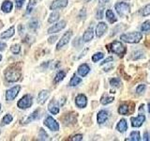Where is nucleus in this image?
<instances>
[{"instance_id":"40","label":"nucleus","mask_w":150,"mask_h":141,"mask_svg":"<svg viewBox=\"0 0 150 141\" xmlns=\"http://www.w3.org/2000/svg\"><path fill=\"white\" fill-rule=\"evenodd\" d=\"M103 56H104L103 53H96L95 55L92 56V61H93V62H98V60H100V59L103 58Z\"/></svg>"},{"instance_id":"37","label":"nucleus","mask_w":150,"mask_h":141,"mask_svg":"<svg viewBox=\"0 0 150 141\" xmlns=\"http://www.w3.org/2000/svg\"><path fill=\"white\" fill-rule=\"evenodd\" d=\"M141 30L143 32H149L150 31V21H145L142 26H141Z\"/></svg>"},{"instance_id":"36","label":"nucleus","mask_w":150,"mask_h":141,"mask_svg":"<svg viewBox=\"0 0 150 141\" xmlns=\"http://www.w3.org/2000/svg\"><path fill=\"white\" fill-rule=\"evenodd\" d=\"M11 52L14 55H18L21 52V46L19 44H13L11 47Z\"/></svg>"},{"instance_id":"22","label":"nucleus","mask_w":150,"mask_h":141,"mask_svg":"<svg viewBox=\"0 0 150 141\" xmlns=\"http://www.w3.org/2000/svg\"><path fill=\"white\" fill-rule=\"evenodd\" d=\"M89 72H90V68H89V66L87 64L83 63V64L79 66V68H78V73L81 75V76H83V77L86 76L87 73Z\"/></svg>"},{"instance_id":"35","label":"nucleus","mask_w":150,"mask_h":141,"mask_svg":"<svg viewBox=\"0 0 150 141\" xmlns=\"http://www.w3.org/2000/svg\"><path fill=\"white\" fill-rule=\"evenodd\" d=\"M49 137V135H47V133L45 132V130L43 129H40V133H39V139L40 140H47Z\"/></svg>"},{"instance_id":"7","label":"nucleus","mask_w":150,"mask_h":141,"mask_svg":"<svg viewBox=\"0 0 150 141\" xmlns=\"http://www.w3.org/2000/svg\"><path fill=\"white\" fill-rule=\"evenodd\" d=\"M44 125L48 127V128L51 131L56 132V131L59 130V124H58V122L56 121L53 117H51V116H48L44 120Z\"/></svg>"},{"instance_id":"46","label":"nucleus","mask_w":150,"mask_h":141,"mask_svg":"<svg viewBox=\"0 0 150 141\" xmlns=\"http://www.w3.org/2000/svg\"><path fill=\"white\" fill-rule=\"evenodd\" d=\"M114 60V58H112V56H109V58H107L103 62H101V65H104V64H107V63H109L111 62V61Z\"/></svg>"},{"instance_id":"20","label":"nucleus","mask_w":150,"mask_h":141,"mask_svg":"<svg viewBox=\"0 0 150 141\" xmlns=\"http://www.w3.org/2000/svg\"><path fill=\"white\" fill-rule=\"evenodd\" d=\"M108 117H109V114H108V112L106 110H100L98 113V117H97L98 122L100 124L104 123V122L107 120Z\"/></svg>"},{"instance_id":"26","label":"nucleus","mask_w":150,"mask_h":141,"mask_svg":"<svg viewBox=\"0 0 150 141\" xmlns=\"http://www.w3.org/2000/svg\"><path fill=\"white\" fill-rule=\"evenodd\" d=\"M106 18H107V20L109 21L111 24H114V23L116 22V18L115 16L114 12H112L111 9H107V11H106Z\"/></svg>"},{"instance_id":"51","label":"nucleus","mask_w":150,"mask_h":141,"mask_svg":"<svg viewBox=\"0 0 150 141\" xmlns=\"http://www.w3.org/2000/svg\"><path fill=\"white\" fill-rule=\"evenodd\" d=\"M109 0H100V3H106V2H108Z\"/></svg>"},{"instance_id":"31","label":"nucleus","mask_w":150,"mask_h":141,"mask_svg":"<svg viewBox=\"0 0 150 141\" xmlns=\"http://www.w3.org/2000/svg\"><path fill=\"white\" fill-rule=\"evenodd\" d=\"M28 27H29V29L33 31L37 30L38 27H39V21L36 20V19H33V20H31L29 24H28Z\"/></svg>"},{"instance_id":"1","label":"nucleus","mask_w":150,"mask_h":141,"mask_svg":"<svg viewBox=\"0 0 150 141\" xmlns=\"http://www.w3.org/2000/svg\"><path fill=\"white\" fill-rule=\"evenodd\" d=\"M21 70L20 69H16L15 67H9L5 72V78L8 82H17L21 78Z\"/></svg>"},{"instance_id":"38","label":"nucleus","mask_w":150,"mask_h":141,"mask_svg":"<svg viewBox=\"0 0 150 141\" xmlns=\"http://www.w3.org/2000/svg\"><path fill=\"white\" fill-rule=\"evenodd\" d=\"M141 14H142L143 16L150 15V4L146 5V6L144 7L142 9H141Z\"/></svg>"},{"instance_id":"54","label":"nucleus","mask_w":150,"mask_h":141,"mask_svg":"<svg viewBox=\"0 0 150 141\" xmlns=\"http://www.w3.org/2000/svg\"><path fill=\"white\" fill-rule=\"evenodd\" d=\"M1 107H2V106H1V105H0V111H1Z\"/></svg>"},{"instance_id":"13","label":"nucleus","mask_w":150,"mask_h":141,"mask_svg":"<svg viewBox=\"0 0 150 141\" xmlns=\"http://www.w3.org/2000/svg\"><path fill=\"white\" fill-rule=\"evenodd\" d=\"M131 120V125H132L133 127H140V126H142L143 123L144 122L145 120V116L144 115H138L137 117H135V118H131L130 119Z\"/></svg>"},{"instance_id":"47","label":"nucleus","mask_w":150,"mask_h":141,"mask_svg":"<svg viewBox=\"0 0 150 141\" xmlns=\"http://www.w3.org/2000/svg\"><path fill=\"white\" fill-rule=\"evenodd\" d=\"M144 141H150V135L148 132H145L144 134Z\"/></svg>"},{"instance_id":"30","label":"nucleus","mask_w":150,"mask_h":141,"mask_svg":"<svg viewBox=\"0 0 150 141\" xmlns=\"http://www.w3.org/2000/svg\"><path fill=\"white\" fill-rule=\"evenodd\" d=\"M115 100L114 97H110V96H106V95H103L100 99V103H102V105H108V103H112Z\"/></svg>"},{"instance_id":"50","label":"nucleus","mask_w":150,"mask_h":141,"mask_svg":"<svg viewBox=\"0 0 150 141\" xmlns=\"http://www.w3.org/2000/svg\"><path fill=\"white\" fill-rule=\"evenodd\" d=\"M145 45H146L148 48H150V40H148L146 42H145Z\"/></svg>"},{"instance_id":"44","label":"nucleus","mask_w":150,"mask_h":141,"mask_svg":"<svg viewBox=\"0 0 150 141\" xmlns=\"http://www.w3.org/2000/svg\"><path fill=\"white\" fill-rule=\"evenodd\" d=\"M56 40H57V37H56V36L50 37L49 39H48V42H49L50 44H53V43H54Z\"/></svg>"},{"instance_id":"21","label":"nucleus","mask_w":150,"mask_h":141,"mask_svg":"<svg viewBox=\"0 0 150 141\" xmlns=\"http://www.w3.org/2000/svg\"><path fill=\"white\" fill-rule=\"evenodd\" d=\"M48 110L53 115H57L59 113V105L55 101H52L48 105Z\"/></svg>"},{"instance_id":"53","label":"nucleus","mask_w":150,"mask_h":141,"mask_svg":"<svg viewBox=\"0 0 150 141\" xmlns=\"http://www.w3.org/2000/svg\"><path fill=\"white\" fill-rule=\"evenodd\" d=\"M2 60V55H0V61Z\"/></svg>"},{"instance_id":"34","label":"nucleus","mask_w":150,"mask_h":141,"mask_svg":"<svg viewBox=\"0 0 150 141\" xmlns=\"http://www.w3.org/2000/svg\"><path fill=\"white\" fill-rule=\"evenodd\" d=\"M36 4H37V0H30L29 3L27 5V8H26V14H29L32 12L33 9H34V7L36 6Z\"/></svg>"},{"instance_id":"32","label":"nucleus","mask_w":150,"mask_h":141,"mask_svg":"<svg viewBox=\"0 0 150 141\" xmlns=\"http://www.w3.org/2000/svg\"><path fill=\"white\" fill-rule=\"evenodd\" d=\"M12 120H13V118H12V116L11 114L5 115L3 117V119H2V125H8V124H9L12 121Z\"/></svg>"},{"instance_id":"33","label":"nucleus","mask_w":150,"mask_h":141,"mask_svg":"<svg viewBox=\"0 0 150 141\" xmlns=\"http://www.w3.org/2000/svg\"><path fill=\"white\" fill-rule=\"evenodd\" d=\"M144 58V53L143 51L138 50V51H135L133 52L132 54V59H140V58Z\"/></svg>"},{"instance_id":"28","label":"nucleus","mask_w":150,"mask_h":141,"mask_svg":"<svg viewBox=\"0 0 150 141\" xmlns=\"http://www.w3.org/2000/svg\"><path fill=\"white\" fill-rule=\"evenodd\" d=\"M82 81V79L78 77L76 74H74L72 78L70 79V81H69V86L70 87H75V86H77V85H79L80 83H81Z\"/></svg>"},{"instance_id":"29","label":"nucleus","mask_w":150,"mask_h":141,"mask_svg":"<svg viewBox=\"0 0 150 141\" xmlns=\"http://www.w3.org/2000/svg\"><path fill=\"white\" fill-rule=\"evenodd\" d=\"M59 17H60V14H59V12L58 11H54V12H52L51 13V15H50V17H49V19H48V22L49 23H54V22H56L59 19Z\"/></svg>"},{"instance_id":"19","label":"nucleus","mask_w":150,"mask_h":141,"mask_svg":"<svg viewBox=\"0 0 150 141\" xmlns=\"http://www.w3.org/2000/svg\"><path fill=\"white\" fill-rule=\"evenodd\" d=\"M14 34H15V27L12 26L9 28H8L6 31L2 32L1 35H0V38H1V39H9V38H11Z\"/></svg>"},{"instance_id":"16","label":"nucleus","mask_w":150,"mask_h":141,"mask_svg":"<svg viewBox=\"0 0 150 141\" xmlns=\"http://www.w3.org/2000/svg\"><path fill=\"white\" fill-rule=\"evenodd\" d=\"M93 37H94L93 27H88L87 29L84 31L83 35V41L84 42H88V41H90L91 40H93Z\"/></svg>"},{"instance_id":"2","label":"nucleus","mask_w":150,"mask_h":141,"mask_svg":"<svg viewBox=\"0 0 150 141\" xmlns=\"http://www.w3.org/2000/svg\"><path fill=\"white\" fill-rule=\"evenodd\" d=\"M106 48H108V50L112 52V53H115V55H118L119 56H123L126 53V47L122 42L118 41L111 42L109 45L106 46Z\"/></svg>"},{"instance_id":"52","label":"nucleus","mask_w":150,"mask_h":141,"mask_svg":"<svg viewBox=\"0 0 150 141\" xmlns=\"http://www.w3.org/2000/svg\"><path fill=\"white\" fill-rule=\"evenodd\" d=\"M148 111H149V113H150V103H148Z\"/></svg>"},{"instance_id":"41","label":"nucleus","mask_w":150,"mask_h":141,"mask_svg":"<svg viewBox=\"0 0 150 141\" xmlns=\"http://www.w3.org/2000/svg\"><path fill=\"white\" fill-rule=\"evenodd\" d=\"M144 89H145V85H139L136 88V92L138 94H142L143 92H144Z\"/></svg>"},{"instance_id":"3","label":"nucleus","mask_w":150,"mask_h":141,"mask_svg":"<svg viewBox=\"0 0 150 141\" xmlns=\"http://www.w3.org/2000/svg\"><path fill=\"white\" fill-rule=\"evenodd\" d=\"M143 35L140 32H131V33H127V34L121 35L120 39L127 42V43H137L141 40H142Z\"/></svg>"},{"instance_id":"12","label":"nucleus","mask_w":150,"mask_h":141,"mask_svg":"<svg viewBox=\"0 0 150 141\" xmlns=\"http://www.w3.org/2000/svg\"><path fill=\"white\" fill-rule=\"evenodd\" d=\"M75 105L79 108H84L87 105V98L83 94H79V95L75 98Z\"/></svg>"},{"instance_id":"39","label":"nucleus","mask_w":150,"mask_h":141,"mask_svg":"<svg viewBox=\"0 0 150 141\" xmlns=\"http://www.w3.org/2000/svg\"><path fill=\"white\" fill-rule=\"evenodd\" d=\"M110 85L112 87H115V88H118L120 87L121 82H120V79L119 78H112L110 80Z\"/></svg>"},{"instance_id":"25","label":"nucleus","mask_w":150,"mask_h":141,"mask_svg":"<svg viewBox=\"0 0 150 141\" xmlns=\"http://www.w3.org/2000/svg\"><path fill=\"white\" fill-rule=\"evenodd\" d=\"M65 76H66V72H64V70H59V72L56 73V75H55L54 82L55 84H57V83L62 81V80L65 78Z\"/></svg>"},{"instance_id":"8","label":"nucleus","mask_w":150,"mask_h":141,"mask_svg":"<svg viewBox=\"0 0 150 141\" xmlns=\"http://www.w3.org/2000/svg\"><path fill=\"white\" fill-rule=\"evenodd\" d=\"M71 36H72V31L66 32L65 34L62 36V38L60 39V41H58L57 45H56V50H60L63 46H65L66 44H68L69 42V40L71 39Z\"/></svg>"},{"instance_id":"15","label":"nucleus","mask_w":150,"mask_h":141,"mask_svg":"<svg viewBox=\"0 0 150 141\" xmlns=\"http://www.w3.org/2000/svg\"><path fill=\"white\" fill-rule=\"evenodd\" d=\"M49 96H50V92L48 90H41L39 93V95H38V103L40 105H43L47 101V99L49 98Z\"/></svg>"},{"instance_id":"10","label":"nucleus","mask_w":150,"mask_h":141,"mask_svg":"<svg viewBox=\"0 0 150 141\" xmlns=\"http://www.w3.org/2000/svg\"><path fill=\"white\" fill-rule=\"evenodd\" d=\"M66 26H67V23H66V21L62 20V21H60L58 23H56L55 25H54L53 26H51L48 29V31H47V33H48V34L57 33V32L61 31L62 29H64V28L66 27Z\"/></svg>"},{"instance_id":"42","label":"nucleus","mask_w":150,"mask_h":141,"mask_svg":"<svg viewBox=\"0 0 150 141\" xmlns=\"http://www.w3.org/2000/svg\"><path fill=\"white\" fill-rule=\"evenodd\" d=\"M25 0H15L16 8H17L18 9H20L23 6V4H25Z\"/></svg>"},{"instance_id":"23","label":"nucleus","mask_w":150,"mask_h":141,"mask_svg":"<svg viewBox=\"0 0 150 141\" xmlns=\"http://www.w3.org/2000/svg\"><path fill=\"white\" fill-rule=\"evenodd\" d=\"M118 113L121 115H129V113H132L129 110V106L128 103H124L119 106L118 108Z\"/></svg>"},{"instance_id":"14","label":"nucleus","mask_w":150,"mask_h":141,"mask_svg":"<svg viewBox=\"0 0 150 141\" xmlns=\"http://www.w3.org/2000/svg\"><path fill=\"white\" fill-rule=\"evenodd\" d=\"M108 29V26L105 23H103V22H100V23H98V26L96 27V35L97 37H101L105 34V32L107 31Z\"/></svg>"},{"instance_id":"9","label":"nucleus","mask_w":150,"mask_h":141,"mask_svg":"<svg viewBox=\"0 0 150 141\" xmlns=\"http://www.w3.org/2000/svg\"><path fill=\"white\" fill-rule=\"evenodd\" d=\"M63 122L65 125H72V124H75L77 121V115L75 114V113L71 112V113H68V114H66L63 119H62Z\"/></svg>"},{"instance_id":"45","label":"nucleus","mask_w":150,"mask_h":141,"mask_svg":"<svg viewBox=\"0 0 150 141\" xmlns=\"http://www.w3.org/2000/svg\"><path fill=\"white\" fill-rule=\"evenodd\" d=\"M102 13H103V11H102V9H98V11H97V14H96V18H97V19H102V18H103Z\"/></svg>"},{"instance_id":"48","label":"nucleus","mask_w":150,"mask_h":141,"mask_svg":"<svg viewBox=\"0 0 150 141\" xmlns=\"http://www.w3.org/2000/svg\"><path fill=\"white\" fill-rule=\"evenodd\" d=\"M6 47H7V44L5 43V42L0 41V51H4L6 49Z\"/></svg>"},{"instance_id":"6","label":"nucleus","mask_w":150,"mask_h":141,"mask_svg":"<svg viewBox=\"0 0 150 141\" xmlns=\"http://www.w3.org/2000/svg\"><path fill=\"white\" fill-rule=\"evenodd\" d=\"M20 90H21V86H19V85H16V86H14L9 89H8V90L6 91V100L7 101H13L14 99L18 96Z\"/></svg>"},{"instance_id":"18","label":"nucleus","mask_w":150,"mask_h":141,"mask_svg":"<svg viewBox=\"0 0 150 141\" xmlns=\"http://www.w3.org/2000/svg\"><path fill=\"white\" fill-rule=\"evenodd\" d=\"M40 118V110L39 109H37L35 110L33 113H31V114L28 116L26 119L25 120V122L23 123L26 124V123H29V122L33 121V120H39Z\"/></svg>"},{"instance_id":"4","label":"nucleus","mask_w":150,"mask_h":141,"mask_svg":"<svg viewBox=\"0 0 150 141\" xmlns=\"http://www.w3.org/2000/svg\"><path fill=\"white\" fill-rule=\"evenodd\" d=\"M33 103V97L30 94H25V96H23L20 100L17 103V106L20 109H27V108L31 107Z\"/></svg>"},{"instance_id":"5","label":"nucleus","mask_w":150,"mask_h":141,"mask_svg":"<svg viewBox=\"0 0 150 141\" xmlns=\"http://www.w3.org/2000/svg\"><path fill=\"white\" fill-rule=\"evenodd\" d=\"M115 11L121 17H126L130 11V7L126 2H118L115 4Z\"/></svg>"},{"instance_id":"24","label":"nucleus","mask_w":150,"mask_h":141,"mask_svg":"<svg viewBox=\"0 0 150 141\" xmlns=\"http://www.w3.org/2000/svg\"><path fill=\"white\" fill-rule=\"evenodd\" d=\"M128 129V124H127V121L125 119H122L119 120V122L116 125V130L120 132V133H124Z\"/></svg>"},{"instance_id":"17","label":"nucleus","mask_w":150,"mask_h":141,"mask_svg":"<svg viewBox=\"0 0 150 141\" xmlns=\"http://www.w3.org/2000/svg\"><path fill=\"white\" fill-rule=\"evenodd\" d=\"M12 8H13V4L9 0H5L1 5V11L5 13H9L12 11Z\"/></svg>"},{"instance_id":"49","label":"nucleus","mask_w":150,"mask_h":141,"mask_svg":"<svg viewBox=\"0 0 150 141\" xmlns=\"http://www.w3.org/2000/svg\"><path fill=\"white\" fill-rule=\"evenodd\" d=\"M22 27H23L22 25L19 26V33H20V35H22L23 33V30H25V28H23V30H22Z\"/></svg>"},{"instance_id":"43","label":"nucleus","mask_w":150,"mask_h":141,"mask_svg":"<svg viewBox=\"0 0 150 141\" xmlns=\"http://www.w3.org/2000/svg\"><path fill=\"white\" fill-rule=\"evenodd\" d=\"M70 140H72V141H81V140H83V135H74L73 137L70 138Z\"/></svg>"},{"instance_id":"27","label":"nucleus","mask_w":150,"mask_h":141,"mask_svg":"<svg viewBox=\"0 0 150 141\" xmlns=\"http://www.w3.org/2000/svg\"><path fill=\"white\" fill-rule=\"evenodd\" d=\"M141 138H140V133L137 131H133L130 133V135H129V138H127L126 141H139Z\"/></svg>"},{"instance_id":"11","label":"nucleus","mask_w":150,"mask_h":141,"mask_svg":"<svg viewBox=\"0 0 150 141\" xmlns=\"http://www.w3.org/2000/svg\"><path fill=\"white\" fill-rule=\"evenodd\" d=\"M68 3H69V0H54V1L51 4L50 9L54 11V9H57L66 8L68 6Z\"/></svg>"}]
</instances>
